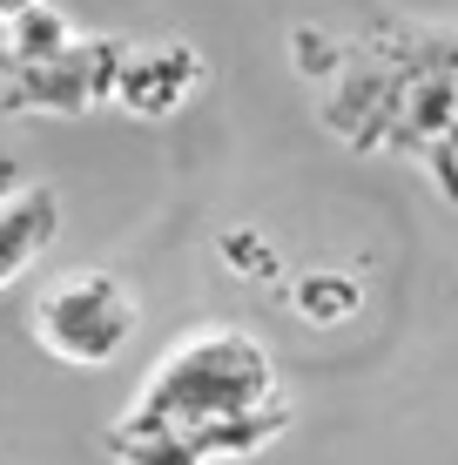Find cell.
I'll list each match as a JSON object with an SVG mask.
<instances>
[{
    "label": "cell",
    "instance_id": "obj_1",
    "mask_svg": "<svg viewBox=\"0 0 458 465\" xmlns=\"http://www.w3.org/2000/svg\"><path fill=\"white\" fill-rule=\"evenodd\" d=\"M135 425L176 439L196 465H216V459H249L283 431L290 405H283V384H277V364L249 331H196L155 364L149 391L135 398L129 411Z\"/></svg>",
    "mask_w": 458,
    "mask_h": 465
},
{
    "label": "cell",
    "instance_id": "obj_2",
    "mask_svg": "<svg viewBox=\"0 0 458 465\" xmlns=\"http://www.w3.org/2000/svg\"><path fill=\"white\" fill-rule=\"evenodd\" d=\"M141 331V303L115 270H68L34 297L27 311V338L68 371H102Z\"/></svg>",
    "mask_w": 458,
    "mask_h": 465
},
{
    "label": "cell",
    "instance_id": "obj_3",
    "mask_svg": "<svg viewBox=\"0 0 458 465\" xmlns=\"http://www.w3.org/2000/svg\"><path fill=\"white\" fill-rule=\"evenodd\" d=\"M122 54L129 41H74L61 47L54 61H34V68H7V108L27 115V108H47V115H82L108 94L115 102V82H122Z\"/></svg>",
    "mask_w": 458,
    "mask_h": 465
},
{
    "label": "cell",
    "instance_id": "obj_4",
    "mask_svg": "<svg viewBox=\"0 0 458 465\" xmlns=\"http://www.w3.org/2000/svg\"><path fill=\"white\" fill-rule=\"evenodd\" d=\"M202 82H210V61H202L189 41H155V47H135L129 41L115 102L129 108V115H176Z\"/></svg>",
    "mask_w": 458,
    "mask_h": 465
},
{
    "label": "cell",
    "instance_id": "obj_5",
    "mask_svg": "<svg viewBox=\"0 0 458 465\" xmlns=\"http://www.w3.org/2000/svg\"><path fill=\"white\" fill-rule=\"evenodd\" d=\"M61 236V189L54 183H7L0 203V277L21 283Z\"/></svg>",
    "mask_w": 458,
    "mask_h": 465
},
{
    "label": "cell",
    "instance_id": "obj_6",
    "mask_svg": "<svg viewBox=\"0 0 458 465\" xmlns=\"http://www.w3.org/2000/svg\"><path fill=\"white\" fill-rule=\"evenodd\" d=\"M74 21L61 7H27V0H14L7 14H0V47H7V68H34V61H54L61 47H74Z\"/></svg>",
    "mask_w": 458,
    "mask_h": 465
},
{
    "label": "cell",
    "instance_id": "obj_7",
    "mask_svg": "<svg viewBox=\"0 0 458 465\" xmlns=\"http://www.w3.org/2000/svg\"><path fill=\"white\" fill-rule=\"evenodd\" d=\"M290 303L310 324H351L357 303H365V283H357L351 270H337V263H310L304 277L290 283Z\"/></svg>",
    "mask_w": 458,
    "mask_h": 465
}]
</instances>
